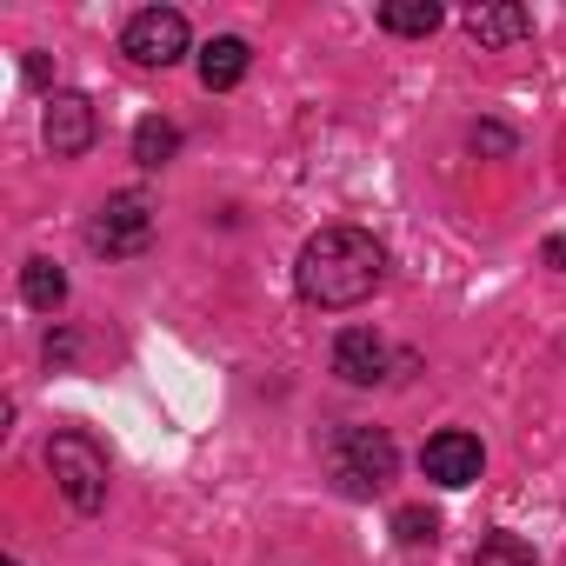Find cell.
Listing matches in <instances>:
<instances>
[{"instance_id": "obj_16", "label": "cell", "mask_w": 566, "mask_h": 566, "mask_svg": "<svg viewBox=\"0 0 566 566\" xmlns=\"http://www.w3.org/2000/svg\"><path fill=\"white\" fill-rule=\"evenodd\" d=\"M473 147H486V154H506V147H513V134H506V127H473Z\"/></svg>"}, {"instance_id": "obj_10", "label": "cell", "mask_w": 566, "mask_h": 566, "mask_svg": "<svg viewBox=\"0 0 566 566\" xmlns=\"http://www.w3.org/2000/svg\"><path fill=\"white\" fill-rule=\"evenodd\" d=\"M467 34H473L480 48H513V41L533 34V14L513 8V0H500V8H473V14H467Z\"/></svg>"}, {"instance_id": "obj_15", "label": "cell", "mask_w": 566, "mask_h": 566, "mask_svg": "<svg viewBox=\"0 0 566 566\" xmlns=\"http://www.w3.org/2000/svg\"><path fill=\"white\" fill-rule=\"evenodd\" d=\"M394 533H400L407 546H433V539H440V513H433V506H400V513H394Z\"/></svg>"}, {"instance_id": "obj_3", "label": "cell", "mask_w": 566, "mask_h": 566, "mask_svg": "<svg viewBox=\"0 0 566 566\" xmlns=\"http://www.w3.org/2000/svg\"><path fill=\"white\" fill-rule=\"evenodd\" d=\"M48 467H54V480H61L74 513H101L107 506V453L87 433H54L48 440Z\"/></svg>"}, {"instance_id": "obj_17", "label": "cell", "mask_w": 566, "mask_h": 566, "mask_svg": "<svg viewBox=\"0 0 566 566\" xmlns=\"http://www.w3.org/2000/svg\"><path fill=\"white\" fill-rule=\"evenodd\" d=\"M546 260H553V266H566V233H553V240H546Z\"/></svg>"}, {"instance_id": "obj_5", "label": "cell", "mask_w": 566, "mask_h": 566, "mask_svg": "<svg viewBox=\"0 0 566 566\" xmlns=\"http://www.w3.org/2000/svg\"><path fill=\"white\" fill-rule=\"evenodd\" d=\"M120 54H127L134 67H174V61L187 54V14H174V8H140V14L127 21V34H120Z\"/></svg>"}, {"instance_id": "obj_18", "label": "cell", "mask_w": 566, "mask_h": 566, "mask_svg": "<svg viewBox=\"0 0 566 566\" xmlns=\"http://www.w3.org/2000/svg\"><path fill=\"white\" fill-rule=\"evenodd\" d=\"M8 566H21V559H8Z\"/></svg>"}, {"instance_id": "obj_4", "label": "cell", "mask_w": 566, "mask_h": 566, "mask_svg": "<svg viewBox=\"0 0 566 566\" xmlns=\"http://www.w3.org/2000/svg\"><path fill=\"white\" fill-rule=\"evenodd\" d=\"M87 240H94V253H107V260H134V253H147V240H154V200H147L140 187L107 193L101 213H94V227H87Z\"/></svg>"}, {"instance_id": "obj_8", "label": "cell", "mask_w": 566, "mask_h": 566, "mask_svg": "<svg viewBox=\"0 0 566 566\" xmlns=\"http://www.w3.org/2000/svg\"><path fill=\"white\" fill-rule=\"evenodd\" d=\"M334 374H340L347 387H374V380H387V340H380L374 327H347V334L334 340Z\"/></svg>"}, {"instance_id": "obj_11", "label": "cell", "mask_w": 566, "mask_h": 566, "mask_svg": "<svg viewBox=\"0 0 566 566\" xmlns=\"http://www.w3.org/2000/svg\"><path fill=\"white\" fill-rule=\"evenodd\" d=\"M21 301L41 307V314H54V307L67 301V273H61L54 260H28V266H21Z\"/></svg>"}, {"instance_id": "obj_2", "label": "cell", "mask_w": 566, "mask_h": 566, "mask_svg": "<svg viewBox=\"0 0 566 566\" xmlns=\"http://www.w3.org/2000/svg\"><path fill=\"white\" fill-rule=\"evenodd\" d=\"M327 467H334L340 493H354V500H374V493H387V486H394V473H400V453H394L387 427H340V433L327 440Z\"/></svg>"}, {"instance_id": "obj_14", "label": "cell", "mask_w": 566, "mask_h": 566, "mask_svg": "<svg viewBox=\"0 0 566 566\" xmlns=\"http://www.w3.org/2000/svg\"><path fill=\"white\" fill-rule=\"evenodd\" d=\"M473 566H539V559H533V546L520 533H493V539H480Z\"/></svg>"}, {"instance_id": "obj_7", "label": "cell", "mask_w": 566, "mask_h": 566, "mask_svg": "<svg viewBox=\"0 0 566 566\" xmlns=\"http://www.w3.org/2000/svg\"><path fill=\"white\" fill-rule=\"evenodd\" d=\"M41 127H48V147H54L61 160H81V154L94 147V134H101V120H94V101H87V94H54Z\"/></svg>"}, {"instance_id": "obj_1", "label": "cell", "mask_w": 566, "mask_h": 566, "mask_svg": "<svg viewBox=\"0 0 566 566\" xmlns=\"http://www.w3.org/2000/svg\"><path fill=\"white\" fill-rule=\"evenodd\" d=\"M387 280V247L367 233V227H321L307 247H301V266H294V287L307 307H360L374 287Z\"/></svg>"}, {"instance_id": "obj_12", "label": "cell", "mask_w": 566, "mask_h": 566, "mask_svg": "<svg viewBox=\"0 0 566 566\" xmlns=\"http://www.w3.org/2000/svg\"><path fill=\"white\" fill-rule=\"evenodd\" d=\"M174 154H180V127L174 120H140L134 127V160L140 167H167Z\"/></svg>"}, {"instance_id": "obj_9", "label": "cell", "mask_w": 566, "mask_h": 566, "mask_svg": "<svg viewBox=\"0 0 566 566\" xmlns=\"http://www.w3.org/2000/svg\"><path fill=\"white\" fill-rule=\"evenodd\" d=\"M247 61H253V54H247L240 34H213V41L200 48V87H207V94L240 87V81H247Z\"/></svg>"}, {"instance_id": "obj_13", "label": "cell", "mask_w": 566, "mask_h": 566, "mask_svg": "<svg viewBox=\"0 0 566 566\" xmlns=\"http://www.w3.org/2000/svg\"><path fill=\"white\" fill-rule=\"evenodd\" d=\"M380 28H387V34H433V28H440V8H433V0H387V8H380Z\"/></svg>"}, {"instance_id": "obj_6", "label": "cell", "mask_w": 566, "mask_h": 566, "mask_svg": "<svg viewBox=\"0 0 566 566\" xmlns=\"http://www.w3.org/2000/svg\"><path fill=\"white\" fill-rule=\"evenodd\" d=\"M480 467H486V447H480L473 433H460V427H447V433H433V440L420 447V473H427L433 486H473Z\"/></svg>"}]
</instances>
